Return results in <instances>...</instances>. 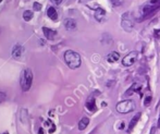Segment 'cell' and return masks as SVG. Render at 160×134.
Returning <instances> with one entry per match:
<instances>
[{"mask_svg":"<svg viewBox=\"0 0 160 134\" xmlns=\"http://www.w3.org/2000/svg\"><path fill=\"white\" fill-rule=\"evenodd\" d=\"M1 1H2V0H0V2H1Z\"/></svg>","mask_w":160,"mask_h":134,"instance_id":"cell-26","label":"cell"},{"mask_svg":"<svg viewBox=\"0 0 160 134\" xmlns=\"http://www.w3.org/2000/svg\"><path fill=\"white\" fill-rule=\"evenodd\" d=\"M137 60V51H131L130 54H127V56L122 59V64L124 67H131Z\"/></svg>","mask_w":160,"mask_h":134,"instance_id":"cell-6","label":"cell"},{"mask_svg":"<svg viewBox=\"0 0 160 134\" xmlns=\"http://www.w3.org/2000/svg\"><path fill=\"white\" fill-rule=\"evenodd\" d=\"M157 128L160 129V117H159V119H158V124H157Z\"/></svg>","mask_w":160,"mask_h":134,"instance_id":"cell-25","label":"cell"},{"mask_svg":"<svg viewBox=\"0 0 160 134\" xmlns=\"http://www.w3.org/2000/svg\"><path fill=\"white\" fill-rule=\"evenodd\" d=\"M86 108H87L89 111H92V112H94V111L97 110L96 103H95V99H94L93 97L88 98V100L86 101Z\"/></svg>","mask_w":160,"mask_h":134,"instance_id":"cell-10","label":"cell"},{"mask_svg":"<svg viewBox=\"0 0 160 134\" xmlns=\"http://www.w3.org/2000/svg\"><path fill=\"white\" fill-rule=\"evenodd\" d=\"M6 99H7V95H6V93L0 92V104H2L3 101L6 100Z\"/></svg>","mask_w":160,"mask_h":134,"instance_id":"cell-19","label":"cell"},{"mask_svg":"<svg viewBox=\"0 0 160 134\" xmlns=\"http://www.w3.org/2000/svg\"><path fill=\"white\" fill-rule=\"evenodd\" d=\"M135 108V103L133 100H131V99H127V100H122L120 103H118L115 109H117V111L119 113H129L131 111H133Z\"/></svg>","mask_w":160,"mask_h":134,"instance_id":"cell-4","label":"cell"},{"mask_svg":"<svg viewBox=\"0 0 160 134\" xmlns=\"http://www.w3.org/2000/svg\"><path fill=\"white\" fill-rule=\"evenodd\" d=\"M124 128H125V123H124V122H121L120 128H119V129H121V130H122V129H124Z\"/></svg>","mask_w":160,"mask_h":134,"instance_id":"cell-24","label":"cell"},{"mask_svg":"<svg viewBox=\"0 0 160 134\" xmlns=\"http://www.w3.org/2000/svg\"><path fill=\"white\" fill-rule=\"evenodd\" d=\"M47 15H48L51 20H54V21H56L58 19V12L54 7H49L48 10H47Z\"/></svg>","mask_w":160,"mask_h":134,"instance_id":"cell-13","label":"cell"},{"mask_svg":"<svg viewBox=\"0 0 160 134\" xmlns=\"http://www.w3.org/2000/svg\"><path fill=\"white\" fill-rule=\"evenodd\" d=\"M110 2L113 7H121L124 3V0H110Z\"/></svg>","mask_w":160,"mask_h":134,"instance_id":"cell-18","label":"cell"},{"mask_svg":"<svg viewBox=\"0 0 160 134\" xmlns=\"http://www.w3.org/2000/svg\"><path fill=\"white\" fill-rule=\"evenodd\" d=\"M139 88H141V85H139L138 83L133 84V85H132V86H131L130 88H129V89H127V93H125V95H127V96L133 95L134 93H135L136 91H138Z\"/></svg>","mask_w":160,"mask_h":134,"instance_id":"cell-15","label":"cell"},{"mask_svg":"<svg viewBox=\"0 0 160 134\" xmlns=\"http://www.w3.org/2000/svg\"><path fill=\"white\" fill-rule=\"evenodd\" d=\"M119 59H120V54H119V52H115V51L110 52V54L108 55V57H107V60H108L109 62H117Z\"/></svg>","mask_w":160,"mask_h":134,"instance_id":"cell-14","label":"cell"},{"mask_svg":"<svg viewBox=\"0 0 160 134\" xmlns=\"http://www.w3.org/2000/svg\"><path fill=\"white\" fill-rule=\"evenodd\" d=\"M121 26L124 31L131 32L134 27V20L130 12H125L121 18Z\"/></svg>","mask_w":160,"mask_h":134,"instance_id":"cell-5","label":"cell"},{"mask_svg":"<svg viewBox=\"0 0 160 134\" xmlns=\"http://www.w3.org/2000/svg\"><path fill=\"white\" fill-rule=\"evenodd\" d=\"M32 18H33V12L30 11V10H26V11H24V13H23V19H24L25 21H31L32 20Z\"/></svg>","mask_w":160,"mask_h":134,"instance_id":"cell-17","label":"cell"},{"mask_svg":"<svg viewBox=\"0 0 160 134\" xmlns=\"http://www.w3.org/2000/svg\"><path fill=\"white\" fill-rule=\"evenodd\" d=\"M156 130H157V127H153L150 130V134H155L156 133Z\"/></svg>","mask_w":160,"mask_h":134,"instance_id":"cell-23","label":"cell"},{"mask_svg":"<svg viewBox=\"0 0 160 134\" xmlns=\"http://www.w3.org/2000/svg\"><path fill=\"white\" fill-rule=\"evenodd\" d=\"M42 31H44V34H45L46 38L50 39V40H52V39L56 37V35H57V33H56L54 31L50 30L48 27H42Z\"/></svg>","mask_w":160,"mask_h":134,"instance_id":"cell-9","label":"cell"},{"mask_svg":"<svg viewBox=\"0 0 160 134\" xmlns=\"http://www.w3.org/2000/svg\"><path fill=\"white\" fill-rule=\"evenodd\" d=\"M158 9H160V0H148L141 8L142 19L148 18L151 13H154Z\"/></svg>","mask_w":160,"mask_h":134,"instance_id":"cell-2","label":"cell"},{"mask_svg":"<svg viewBox=\"0 0 160 134\" xmlns=\"http://www.w3.org/2000/svg\"><path fill=\"white\" fill-rule=\"evenodd\" d=\"M33 83V72L30 69H25L21 72V76H20V85L23 92H27L32 86Z\"/></svg>","mask_w":160,"mask_h":134,"instance_id":"cell-3","label":"cell"},{"mask_svg":"<svg viewBox=\"0 0 160 134\" xmlns=\"http://www.w3.org/2000/svg\"><path fill=\"white\" fill-rule=\"evenodd\" d=\"M23 51H24V49H23L22 46H20V45H15L14 47H13V49H12L13 58H15V59H20V58L22 57Z\"/></svg>","mask_w":160,"mask_h":134,"instance_id":"cell-7","label":"cell"},{"mask_svg":"<svg viewBox=\"0 0 160 134\" xmlns=\"http://www.w3.org/2000/svg\"><path fill=\"white\" fill-rule=\"evenodd\" d=\"M141 112H138V113H136L135 116H134V118L132 120H131V122H130V124H129V130L127 131L129 132H131L132 130H133L134 128H135V125H136V123L138 122V120H139V118H141Z\"/></svg>","mask_w":160,"mask_h":134,"instance_id":"cell-11","label":"cell"},{"mask_svg":"<svg viewBox=\"0 0 160 134\" xmlns=\"http://www.w3.org/2000/svg\"><path fill=\"white\" fill-rule=\"evenodd\" d=\"M105 18H106V11L103 9H101V8L96 9V11H95V19H96L97 21L103 22L105 20Z\"/></svg>","mask_w":160,"mask_h":134,"instance_id":"cell-8","label":"cell"},{"mask_svg":"<svg viewBox=\"0 0 160 134\" xmlns=\"http://www.w3.org/2000/svg\"><path fill=\"white\" fill-rule=\"evenodd\" d=\"M34 9L36 10V11H39V10H42V4L38 2H34Z\"/></svg>","mask_w":160,"mask_h":134,"instance_id":"cell-21","label":"cell"},{"mask_svg":"<svg viewBox=\"0 0 160 134\" xmlns=\"http://www.w3.org/2000/svg\"><path fill=\"white\" fill-rule=\"evenodd\" d=\"M64 61L70 69H77L81 67V56L73 50H67L64 52Z\"/></svg>","mask_w":160,"mask_h":134,"instance_id":"cell-1","label":"cell"},{"mask_svg":"<svg viewBox=\"0 0 160 134\" xmlns=\"http://www.w3.org/2000/svg\"><path fill=\"white\" fill-rule=\"evenodd\" d=\"M64 26H65L67 30L72 31L76 27V22L74 21L73 19H67V20L64 21Z\"/></svg>","mask_w":160,"mask_h":134,"instance_id":"cell-12","label":"cell"},{"mask_svg":"<svg viewBox=\"0 0 160 134\" xmlns=\"http://www.w3.org/2000/svg\"><path fill=\"white\" fill-rule=\"evenodd\" d=\"M88 123H89V119H88L87 117H84V118H82L81 121L79 122V129L81 131L85 130V129L87 128Z\"/></svg>","mask_w":160,"mask_h":134,"instance_id":"cell-16","label":"cell"},{"mask_svg":"<svg viewBox=\"0 0 160 134\" xmlns=\"http://www.w3.org/2000/svg\"><path fill=\"white\" fill-rule=\"evenodd\" d=\"M150 103H151V96H147L145 98V101H144V105H145V106H149Z\"/></svg>","mask_w":160,"mask_h":134,"instance_id":"cell-20","label":"cell"},{"mask_svg":"<svg viewBox=\"0 0 160 134\" xmlns=\"http://www.w3.org/2000/svg\"><path fill=\"white\" fill-rule=\"evenodd\" d=\"M51 2H54V4H60L62 2V0H51Z\"/></svg>","mask_w":160,"mask_h":134,"instance_id":"cell-22","label":"cell"}]
</instances>
